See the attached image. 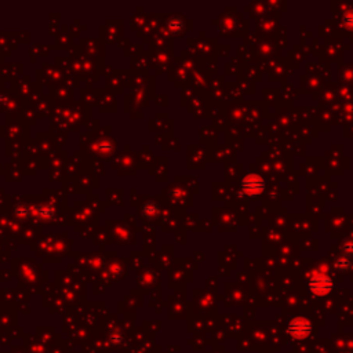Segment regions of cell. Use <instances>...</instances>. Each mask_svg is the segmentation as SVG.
Returning a JSON list of instances; mask_svg holds the SVG:
<instances>
[{"instance_id": "1", "label": "cell", "mask_w": 353, "mask_h": 353, "mask_svg": "<svg viewBox=\"0 0 353 353\" xmlns=\"http://www.w3.org/2000/svg\"><path fill=\"white\" fill-rule=\"evenodd\" d=\"M334 287V283L331 279L326 276V275H315L311 278L308 283L309 291L316 295V297H326L327 294L331 293V290Z\"/></svg>"}, {"instance_id": "2", "label": "cell", "mask_w": 353, "mask_h": 353, "mask_svg": "<svg viewBox=\"0 0 353 353\" xmlns=\"http://www.w3.org/2000/svg\"><path fill=\"white\" fill-rule=\"evenodd\" d=\"M288 334L293 337L294 339H305L308 338L311 333H312V324L308 319L305 318H294L290 323H288Z\"/></svg>"}, {"instance_id": "3", "label": "cell", "mask_w": 353, "mask_h": 353, "mask_svg": "<svg viewBox=\"0 0 353 353\" xmlns=\"http://www.w3.org/2000/svg\"><path fill=\"white\" fill-rule=\"evenodd\" d=\"M242 189L248 196H257V195H261L265 189V181L262 176L257 175V174H250L242 181Z\"/></svg>"}, {"instance_id": "4", "label": "cell", "mask_w": 353, "mask_h": 353, "mask_svg": "<svg viewBox=\"0 0 353 353\" xmlns=\"http://www.w3.org/2000/svg\"><path fill=\"white\" fill-rule=\"evenodd\" d=\"M350 267H352V262H350V258H348V257L339 258L338 261L335 262V269H338V271H341V272L348 271Z\"/></svg>"}, {"instance_id": "5", "label": "cell", "mask_w": 353, "mask_h": 353, "mask_svg": "<svg viewBox=\"0 0 353 353\" xmlns=\"http://www.w3.org/2000/svg\"><path fill=\"white\" fill-rule=\"evenodd\" d=\"M343 24L350 29H353V11H349V13L343 15Z\"/></svg>"}, {"instance_id": "6", "label": "cell", "mask_w": 353, "mask_h": 353, "mask_svg": "<svg viewBox=\"0 0 353 353\" xmlns=\"http://www.w3.org/2000/svg\"><path fill=\"white\" fill-rule=\"evenodd\" d=\"M343 251H345V254H346L348 257L353 255V242L345 243V244H343Z\"/></svg>"}]
</instances>
